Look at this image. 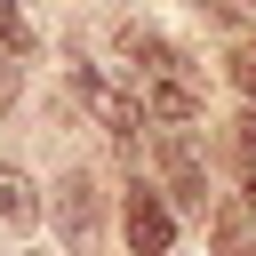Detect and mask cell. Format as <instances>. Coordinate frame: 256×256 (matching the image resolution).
<instances>
[{
	"label": "cell",
	"mask_w": 256,
	"mask_h": 256,
	"mask_svg": "<svg viewBox=\"0 0 256 256\" xmlns=\"http://www.w3.org/2000/svg\"><path fill=\"white\" fill-rule=\"evenodd\" d=\"M56 224H64V240H72V248H88V240H96V176H80V168H72V176L56 184Z\"/></svg>",
	"instance_id": "277c9868"
},
{
	"label": "cell",
	"mask_w": 256,
	"mask_h": 256,
	"mask_svg": "<svg viewBox=\"0 0 256 256\" xmlns=\"http://www.w3.org/2000/svg\"><path fill=\"white\" fill-rule=\"evenodd\" d=\"M216 256H256V200L216 208Z\"/></svg>",
	"instance_id": "8992f818"
},
{
	"label": "cell",
	"mask_w": 256,
	"mask_h": 256,
	"mask_svg": "<svg viewBox=\"0 0 256 256\" xmlns=\"http://www.w3.org/2000/svg\"><path fill=\"white\" fill-rule=\"evenodd\" d=\"M128 248L136 256H168L176 248V216H168V200L152 184H128Z\"/></svg>",
	"instance_id": "7a4b0ae2"
},
{
	"label": "cell",
	"mask_w": 256,
	"mask_h": 256,
	"mask_svg": "<svg viewBox=\"0 0 256 256\" xmlns=\"http://www.w3.org/2000/svg\"><path fill=\"white\" fill-rule=\"evenodd\" d=\"M160 168H168V200L184 216H208V176H200V160H192L184 136H160Z\"/></svg>",
	"instance_id": "3957f363"
},
{
	"label": "cell",
	"mask_w": 256,
	"mask_h": 256,
	"mask_svg": "<svg viewBox=\"0 0 256 256\" xmlns=\"http://www.w3.org/2000/svg\"><path fill=\"white\" fill-rule=\"evenodd\" d=\"M0 104H16V64L0 56Z\"/></svg>",
	"instance_id": "8fae6325"
},
{
	"label": "cell",
	"mask_w": 256,
	"mask_h": 256,
	"mask_svg": "<svg viewBox=\"0 0 256 256\" xmlns=\"http://www.w3.org/2000/svg\"><path fill=\"white\" fill-rule=\"evenodd\" d=\"M64 80H72V96H80V104L96 112V128H112L120 144L136 136V120H144V104H136L128 88H112V80H104L96 64H64Z\"/></svg>",
	"instance_id": "6da1fadb"
},
{
	"label": "cell",
	"mask_w": 256,
	"mask_h": 256,
	"mask_svg": "<svg viewBox=\"0 0 256 256\" xmlns=\"http://www.w3.org/2000/svg\"><path fill=\"white\" fill-rule=\"evenodd\" d=\"M240 8H256V0H240Z\"/></svg>",
	"instance_id": "7c38bea8"
},
{
	"label": "cell",
	"mask_w": 256,
	"mask_h": 256,
	"mask_svg": "<svg viewBox=\"0 0 256 256\" xmlns=\"http://www.w3.org/2000/svg\"><path fill=\"white\" fill-rule=\"evenodd\" d=\"M232 88H240V96H256V40L232 56Z\"/></svg>",
	"instance_id": "30bf717a"
},
{
	"label": "cell",
	"mask_w": 256,
	"mask_h": 256,
	"mask_svg": "<svg viewBox=\"0 0 256 256\" xmlns=\"http://www.w3.org/2000/svg\"><path fill=\"white\" fill-rule=\"evenodd\" d=\"M32 256H40V248H32Z\"/></svg>",
	"instance_id": "4fadbf2b"
},
{
	"label": "cell",
	"mask_w": 256,
	"mask_h": 256,
	"mask_svg": "<svg viewBox=\"0 0 256 256\" xmlns=\"http://www.w3.org/2000/svg\"><path fill=\"white\" fill-rule=\"evenodd\" d=\"M144 112H152V120H168V128H184V120L200 112V96H192V80H184V72H152Z\"/></svg>",
	"instance_id": "5b68a950"
},
{
	"label": "cell",
	"mask_w": 256,
	"mask_h": 256,
	"mask_svg": "<svg viewBox=\"0 0 256 256\" xmlns=\"http://www.w3.org/2000/svg\"><path fill=\"white\" fill-rule=\"evenodd\" d=\"M232 160L248 168V184H256V112L248 120H232Z\"/></svg>",
	"instance_id": "9c48e42d"
},
{
	"label": "cell",
	"mask_w": 256,
	"mask_h": 256,
	"mask_svg": "<svg viewBox=\"0 0 256 256\" xmlns=\"http://www.w3.org/2000/svg\"><path fill=\"white\" fill-rule=\"evenodd\" d=\"M0 48H8V56H24V48H32V24H24V8H16V0H0Z\"/></svg>",
	"instance_id": "ba28073f"
},
{
	"label": "cell",
	"mask_w": 256,
	"mask_h": 256,
	"mask_svg": "<svg viewBox=\"0 0 256 256\" xmlns=\"http://www.w3.org/2000/svg\"><path fill=\"white\" fill-rule=\"evenodd\" d=\"M32 216H40V200H32V176H24V168H0V224H16V232H24Z\"/></svg>",
	"instance_id": "52a82bcc"
}]
</instances>
